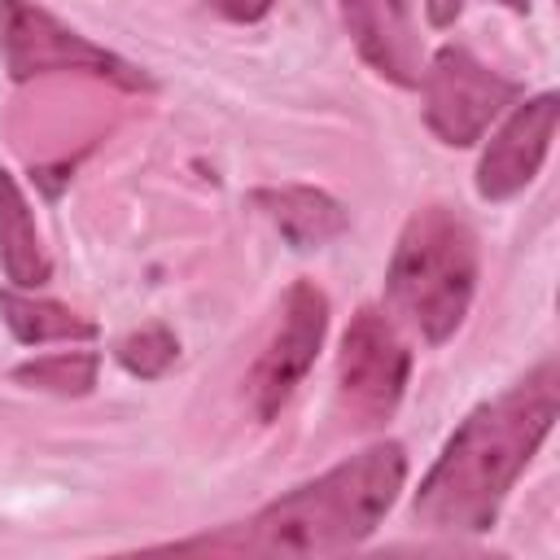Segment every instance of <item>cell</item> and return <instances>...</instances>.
Here are the masks:
<instances>
[{"label": "cell", "mask_w": 560, "mask_h": 560, "mask_svg": "<svg viewBox=\"0 0 560 560\" xmlns=\"http://www.w3.org/2000/svg\"><path fill=\"white\" fill-rule=\"evenodd\" d=\"M114 359H118L122 372H131V376H140V381H158V376L179 359V341H175L171 328L149 324V328L127 332V337L114 346Z\"/></svg>", "instance_id": "cell-14"}, {"label": "cell", "mask_w": 560, "mask_h": 560, "mask_svg": "<svg viewBox=\"0 0 560 560\" xmlns=\"http://www.w3.org/2000/svg\"><path fill=\"white\" fill-rule=\"evenodd\" d=\"M560 416V368L542 359L516 385L472 407L420 477L411 516L438 534H486L516 477Z\"/></svg>", "instance_id": "cell-1"}, {"label": "cell", "mask_w": 560, "mask_h": 560, "mask_svg": "<svg viewBox=\"0 0 560 560\" xmlns=\"http://www.w3.org/2000/svg\"><path fill=\"white\" fill-rule=\"evenodd\" d=\"M341 26L359 57L394 88H416L424 70V44L416 26V0H337Z\"/></svg>", "instance_id": "cell-9"}, {"label": "cell", "mask_w": 560, "mask_h": 560, "mask_svg": "<svg viewBox=\"0 0 560 560\" xmlns=\"http://www.w3.org/2000/svg\"><path fill=\"white\" fill-rule=\"evenodd\" d=\"M0 61L13 83H31L44 74H92L122 92H153V74L136 61L92 44L57 13L35 0H0Z\"/></svg>", "instance_id": "cell-4"}, {"label": "cell", "mask_w": 560, "mask_h": 560, "mask_svg": "<svg viewBox=\"0 0 560 560\" xmlns=\"http://www.w3.org/2000/svg\"><path fill=\"white\" fill-rule=\"evenodd\" d=\"M101 376V354L96 350H61V354H39L13 368V381L26 389H44L57 398H83L96 389Z\"/></svg>", "instance_id": "cell-13"}, {"label": "cell", "mask_w": 560, "mask_h": 560, "mask_svg": "<svg viewBox=\"0 0 560 560\" xmlns=\"http://www.w3.org/2000/svg\"><path fill=\"white\" fill-rule=\"evenodd\" d=\"M464 13V0H424V18L429 26H455Z\"/></svg>", "instance_id": "cell-16"}, {"label": "cell", "mask_w": 560, "mask_h": 560, "mask_svg": "<svg viewBox=\"0 0 560 560\" xmlns=\"http://www.w3.org/2000/svg\"><path fill=\"white\" fill-rule=\"evenodd\" d=\"M0 319L13 332V341L22 346H48V341H92L96 324L83 319L79 311L52 302V298H35V289H0Z\"/></svg>", "instance_id": "cell-12"}, {"label": "cell", "mask_w": 560, "mask_h": 560, "mask_svg": "<svg viewBox=\"0 0 560 560\" xmlns=\"http://www.w3.org/2000/svg\"><path fill=\"white\" fill-rule=\"evenodd\" d=\"M556 127H560V96L556 92H538V96L512 105V114L499 122V131L481 149L477 197L481 201H508V197L525 192L551 153Z\"/></svg>", "instance_id": "cell-8"}, {"label": "cell", "mask_w": 560, "mask_h": 560, "mask_svg": "<svg viewBox=\"0 0 560 560\" xmlns=\"http://www.w3.org/2000/svg\"><path fill=\"white\" fill-rule=\"evenodd\" d=\"M407 486V451L385 438L332 464L258 508L249 521L206 538L175 542L171 551H228V556H341L376 534Z\"/></svg>", "instance_id": "cell-2"}, {"label": "cell", "mask_w": 560, "mask_h": 560, "mask_svg": "<svg viewBox=\"0 0 560 560\" xmlns=\"http://www.w3.org/2000/svg\"><path fill=\"white\" fill-rule=\"evenodd\" d=\"M477 271L481 249L472 223L451 206H424L398 232L385 267V302L429 346H442L472 306Z\"/></svg>", "instance_id": "cell-3"}, {"label": "cell", "mask_w": 560, "mask_h": 560, "mask_svg": "<svg viewBox=\"0 0 560 560\" xmlns=\"http://www.w3.org/2000/svg\"><path fill=\"white\" fill-rule=\"evenodd\" d=\"M411 350L376 306H359L337 346V402L354 429H372L394 416L407 394Z\"/></svg>", "instance_id": "cell-6"}, {"label": "cell", "mask_w": 560, "mask_h": 560, "mask_svg": "<svg viewBox=\"0 0 560 560\" xmlns=\"http://www.w3.org/2000/svg\"><path fill=\"white\" fill-rule=\"evenodd\" d=\"M249 206L284 236L289 249L306 254V249H324L328 241H337L350 228L346 206L311 184H271V188H254Z\"/></svg>", "instance_id": "cell-10"}, {"label": "cell", "mask_w": 560, "mask_h": 560, "mask_svg": "<svg viewBox=\"0 0 560 560\" xmlns=\"http://www.w3.org/2000/svg\"><path fill=\"white\" fill-rule=\"evenodd\" d=\"M494 4H503V9H512V13H529V0H494Z\"/></svg>", "instance_id": "cell-17"}, {"label": "cell", "mask_w": 560, "mask_h": 560, "mask_svg": "<svg viewBox=\"0 0 560 560\" xmlns=\"http://www.w3.org/2000/svg\"><path fill=\"white\" fill-rule=\"evenodd\" d=\"M416 88L424 101V127L451 149L477 144L490 131V122L521 96L516 79L490 70L464 44H442L424 61Z\"/></svg>", "instance_id": "cell-5"}, {"label": "cell", "mask_w": 560, "mask_h": 560, "mask_svg": "<svg viewBox=\"0 0 560 560\" xmlns=\"http://www.w3.org/2000/svg\"><path fill=\"white\" fill-rule=\"evenodd\" d=\"M0 267L13 289H39L52 280V258L39 241L31 201L13 171L0 166Z\"/></svg>", "instance_id": "cell-11"}, {"label": "cell", "mask_w": 560, "mask_h": 560, "mask_svg": "<svg viewBox=\"0 0 560 560\" xmlns=\"http://www.w3.org/2000/svg\"><path fill=\"white\" fill-rule=\"evenodd\" d=\"M324 332H328V293L315 280H298L284 293L280 324L245 381L249 407L262 424L276 420L284 411V402L298 394V385L306 381V372L315 368V354L324 346Z\"/></svg>", "instance_id": "cell-7"}, {"label": "cell", "mask_w": 560, "mask_h": 560, "mask_svg": "<svg viewBox=\"0 0 560 560\" xmlns=\"http://www.w3.org/2000/svg\"><path fill=\"white\" fill-rule=\"evenodd\" d=\"M228 22H241V26H249V22H262L271 9H276V0H210Z\"/></svg>", "instance_id": "cell-15"}]
</instances>
